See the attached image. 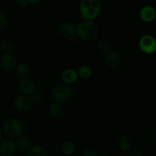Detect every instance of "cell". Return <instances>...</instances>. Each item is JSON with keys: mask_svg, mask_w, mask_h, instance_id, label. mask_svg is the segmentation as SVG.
<instances>
[{"mask_svg": "<svg viewBox=\"0 0 156 156\" xmlns=\"http://www.w3.org/2000/svg\"><path fill=\"white\" fill-rule=\"evenodd\" d=\"M101 9L100 0H81L79 12L83 19L93 21L100 16Z\"/></svg>", "mask_w": 156, "mask_h": 156, "instance_id": "6da1fadb", "label": "cell"}, {"mask_svg": "<svg viewBox=\"0 0 156 156\" xmlns=\"http://www.w3.org/2000/svg\"><path fill=\"white\" fill-rule=\"evenodd\" d=\"M76 34L82 40L87 41H94L98 36V26L93 21L83 19L76 25Z\"/></svg>", "mask_w": 156, "mask_h": 156, "instance_id": "7a4b0ae2", "label": "cell"}, {"mask_svg": "<svg viewBox=\"0 0 156 156\" xmlns=\"http://www.w3.org/2000/svg\"><path fill=\"white\" fill-rule=\"evenodd\" d=\"M4 136L12 139H17L22 135L23 126L19 119L16 118H9L5 121L2 126Z\"/></svg>", "mask_w": 156, "mask_h": 156, "instance_id": "3957f363", "label": "cell"}, {"mask_svg": "<svg viewBox=\"0 0 156 156\" xmlns=\"http://www.w3.org/2000/svg\"><path fill=\"white\" fill-rule=\"evenodd\" d=\"M72 93L73 91L70 85L61 83L54 87L51 90V97L55 102L62 103L70 98Z\"/></svg>", "mask_w": 156, "mask_h": 156, "instance_id": "277c9868", "label": "cell"}, {"mask_svg": "<svg viewBox=\"0 0 156 156\" xmlns=\"http://www.w3.org/2000/svg\"><path fill=\"white\" fill-rule=\"evenodd\" d=\"M33 104L31 97L24 94L18 95L13 100V107L20 113H25L31 110Z\"/></svg>", "mask_w": 156, "mask_h": 156, "instance_id": "5b68a950", "label": "cell"}, {"mask_svg": "<svg viewBox=\"0 0 156 156\" xmlns=\"http://www.w3.org/2000/svg\"><path fill=\"white\" fill-rule=\"evenodd\" d=\"M17 61L12 54H2L0 58V67L5 73H10L16 70Z\"/></svg>", "mask_w": 156, "mask_h": 156, "instance_id": "8992f818", "label": "cell"}, {"mask_svg": "<svg viewBox=\"0 0 156 156\" xmlns=\"http://www.w3.org/2000/svg\"><path fill=\"white\" fill-rule=\"evenodd\" d=\"M139 48L141 51L147 55H151L156 51V40L153 36L145 34L139 40Z\"/></svg>", "mask_w": 156, "mask_h": 156, "instance_id": "52a82bcc", "label": "cell"}, {"mask_svg": "<svg viewBox=\"0 0 156 156\" xmlns=\"http://www.w3.org/2000/svg\"><path fill=\"white\" fill-rule=\"evenodd\" d=\"M16 145L15 139L5 138L0 142V154L2 156H11L16 152Z\"/></svg>", "mask_w": 156, "mask_h": 156, "instance_id": "ba28073f", "label": "cell"}, {"mask_svg": "<svg viewBox=\"0 0 156 156\" xmlns=\"http://www.w3.org/2000/svg\"><path fill=\"white\" fill-rule=\"evenodd\" d=\"M19 90L21 94L31 96L36 91V83L30 78L21 79L19 83Z\"/></svg>", "mask_w": 156, "mask_h": 156, "instance_id": "9c48e42d", "label": "cell"}, {"mask_svg": "<svg viewBox=\"0 0 156 156\" xmlns=\"http://www.w3.org/2000/svg\"><path fill=\"white\" fill-rule=\"evenodd\" d=\"M61 76L63 83L67 85L74 83L78 80V78H79L77 71L72 68H67L63 70Z\"/></svg>", "mask_w": 156, "mask_h": 156, "instance_id": "30bf717a", "label": "cell"}, {"mask_svg": "<svg viewBox=\"0 0 156 156\" xmlns=\"http://www.w3.org/2000/svg\"><path fill=\"white\" fill-rule=\"evenodd\" d=\"M139 16L143 22H151L154 20L156 17V11L154 7L151 5H145L142 7L139 12Z\"/></svg>", "mask_w": 156, "mask_h": 156, "instance_id": "8fae6325", "label": "cell"}, {"mask_svg": "<svg viewBox=\"0 0 156 156\" xmlns=\"http://www.w3.org/2000/svg\"><path fill=\"white\" fill-rule=\"evenodd\" d=\"M59 33L66 38H70L76 33V26L70 22H64L59 26Z\"/></svg>", "mask_w": 156, "mask_h": 156, "instance_id": "7c38bea8", "label": "cell"}, {"mask_svg": "<svg viewBox=\"0 0 156 156\" xmlns=\"http://www.w3.org/2000/svg\"><path fill=\"white\" fill-rule=\"evenodd\" d=\"M121 63V56L116 51H110L106 55V64L109 68H116Z\"/></svg>", "mask_w": 156, "mask_h": 156, "instance_id": "4fadbf2b", "label": "cell"}, {"mask_svg": "<svg viewBox=\"0 0 156 156\" xmlns=\"http://www.w3.org/2000/svg\"><path fill=\"white\" fill-rule=\"evenodd\" d=\"M15 142H16L17 149L21 151H25V152H27L31 148V147L32 146L31 139L26 136H22V135H21L17 139H15Z\"/></svg>", "mask_w": 156, "mask_h": 156, "instance_id": "5bb4252c", "label": "cell"}, {"mask_svg": "<svg viewBox=\"0 0 156 156\" xmlns=\"http://www.w3.org/2000/svg\"><path fill=\"white\" fill-rule=\"evenodd\" d=\"M117 145H118L119 150H121L122 152L127 153L132 150L133 143V140L129 136L123 135L119 138L118 142H117Z\"/></svg>", "mask_w": 156, "mask_h": 156, "instance_id": "9a60e30c", "label": "cell"}, {"mask_svg": "<svg viewBox=\"0 0 156 156\" xmlns=\"http://www.w3.org/2000/svg\"><path fill=\"white\" fill-rule=\"evenodd\" d=\"M15 72H16V76L20 79L28 78L31 73V66L27 63H21L18 64Z\"/></svg>", "mask_w": 156, "mask_h": 156, "instance_id": "2e32d148", "label": "cell"}, {"mask_svg": "<svg viewBox=\"0 0 156 156\" xmlns=\"http://www.w3.org/2000/svg\"><path fill=\"white\" fill-rule=\"evenodd\" d=\"M25 156H48V151L42 145H36L31 147Z\"/></svg>", "mask_w": 156, "mask_h": 156, "instance_id": "e0dca14e", "label": "cell"}, {"mask_svg": "<svg viewBox=\"0 0 156 156\" xmlns=\"http://www.w3.org/2000/svg\"><path fill=\"white\" fill-rule=\"evenodd\" d=\"M16 50V46L9 39H3L0 41V51L2 54H12Z\"/></svg>", "mask_w": 156, "mask_h": 156, "instance_id": "ac0fdd59", "label": "cell"}, {"mask_svg": "<svg viewBox=\"0 0 156 156\" xmlns=\"http://www.w3.org/2000/svg\"><path fill=\"white\" fill-rule=\"evenodd\" d=\"M48 112L53 117H59L64 112V106L62 103L55 101L49 106Z\"/></svg>", "mask_w": 156, "mask_h": 156, "instance_id": "d6986e66", "label": "cell"}, {"mask_svg": "<svg viewBox=\"0 0 156 156\" xmlns=\"http://www.w3.org/2000/svg\"><path fill=\"white\" fill-rule=\"evenodd\" d=\"M61 150L64 156H71L75 151V145L70 141H65L61 145Z\"/></svg>", "mask_w": 156, "mask_h": 156, "instance_id": "ffe728a7", "label": "cell"}, {"mask_svg": "<svg viewBox=\"0 0 156 156\" xmlns=\"http://www.w3.org/2000/svg\"><path fill=\"white\" fill-rule=\"evenodd\" d=\"M78 76L82 79H88L91 76L93 73L92 68L88 65H82L77 70Z\"/></svg>", "mask_w": 156, "mask_h": 156, "instance_id": "44dd1931", "label": "cell"}, {"mask_svg": "<svg viewBox=\"0 0 156 156\" xmlns=\"http://www.w3.org/2000/svg\"><path fill=\"white\" fill-rule=\"evenodd\" d=\"M44 94L43 91L41 90H36L32 95L31 96V100H32L33 103L35 104H40L42 103L44 100Z\"/></svg>", "mask_w": 156, "mask_h": 156, "instance_id": "7402d4cb", "label": "cell"}, {"mask_svg": "<svg viewBox=\"0 0 156 156\" xmlns=\"http://www.w3.org/2000/svg\"><path fill=\"white\" fill-rule=\"evenodd\" d=\"M98 51L103 55H106L110 51V44L105 41H101L98 43L97 45Z\"/></svg>", "mask_w": 156, "mask_h": 156, "instance_id": "603a6c76", "label": "cell"}, {"mask_svg": "<svg viewBox=\"0 0 156 156\" xmlns=\"http://www.w3.org/2000/svg\"><path fill=\"white\" fill-rule=\"evenodd\" d=\"M82 156H97V152L94 147L87 146L83 150Z\"/></svg>", "mask_w": 156, "mask_h": 156, "instance_id": "cb8c5ba5", "label": "cell"}, {"mask_svg": "<svg viewBox=\"0 0 156 156\" xmlns=\"http://www.w3.org/2000/svg\"><path fill=\"white\" fill-rule=\"evenodd\" d=\"M7 24V18L6 16L2 12V11H0V31H2V29L5 28Z\"/></svg>", "mask_w": 156, "mask_h": 156, "instance_id": "d4e9b609", "label": "cell"}, {"mask_svg": "<svg viewBox=\"0 0 156 156\" xmlns=\"http://www.w3.org/2000/svg\"><path fill=\"white\" fill-rule=\"evenodd\" d=\"M126 156H144V154L139 151H136V150L132 151L131 150V151L126 153Z\"/></svg>", "mask_w": 156, "mask_h": 156, "instance_id": "484cf974", "label": "cell"}, {"mask_svg": "<svg viewBox=\"0 0 156 156\" xmlns=\"http://www.w3.org/2000/svg\"><path fill=\"white\" fill-rule=\"evenodd\" d=\"M18 2V5H19V6L20 7L21 9H26L27 7H28V5H29L28 2V1L27 0H19V1H17Z\"/></svg>", "mask_w": 156, "mask_h": 156, "instance_id": "4316f807", "label": "cell"}, {"mask_svg": "<svg viewBox=\"0 0 156 156\" xmlns=\"http://www.w3.org/2000/svg\"><path fill=\"white\" fill-rule=\"evenodd\" d=\"M28 2V4L29 5H37V4H38L39 2H41V0H27Z\"/></svg>", "mask_w": 156, "mask_h": 156, "instance_id": "83f0119b", "label": "cell"}, {"mask_svg": "<svg viewBox=\"0 0 156 156\" xmlns=\"http://www.w3.org/2000/svg\"><path fill=\"white\" fill-rule=\"evenodd\" d=\"M3 136H4V133H3V129L1 126H0V142L3 139Z\"/></svg>", "mask_w": 156, "mask_h": 156, "instance_id": "f1b7e54d", "label": "cell"}, {"mask_svg": "<svg viewBox=\"0 0 156 156\" xmlns=\"http://www.w3.org/2000/svg\"><path fill=\"white\" fill-rule=\"evenodd\" d=\"M154 140H155V142H156V131L154 132Z\"/></svg>", "mask_w": 156, "mask_h": 156, "instance_id": "f546056e", "label": "cell"}, {"mask_svg": "<svg viewBox=\"0 0 156 156\" xmlns=\"http://www.w3.org/2000/svg\"><path fill=\"white\" fill-rule=\"evenodd\" d=\"M100 156H111L109 154H103V155H100Z\"/></svg>", "mask_w": 156, "mask_h": 156, "instance_id": "4dcf8cb0", "label": "cell"}, {"mask_svg": "<svg viewBox=\"0 0 156 156\" xmlns=\"http://www.w3.org/2000/svg\"><path fill=\"white\" fill-rule=\"evenodd\" d=\"M11 1H19V0H11Z\"/></svg>", "mask_w": 156, "mask_h": 156, "instance_id": "1f68e13d", "label": "cell"}, {"mask_svg": "<svg viewBox=\"0 0 156 156\" xmlns=\"http://www.w3.org/2000/svg\"><path fill=\"white\" fill-rule=\"evenodd\" d=\"M51 1H58V0H51Z\"/></svg>", "mask_w": 156, "mask_h": 156, "instance_id": "d6a6232c", "label": "cell"}, {"mask_svg": "<svg viewBox=\"0 0 156 156\" xmlns=\"http://www.w3.org/2000/svg\"><path fill=\"white\" fill-rule=\"evenodd\" d=\"M11 156H15V155H14V154H13V155H11Z\"/></svg>", "mask_w": 156, "mask_h": 156, "instance_id": "836d02e7", "label": "cell"}, {"mask_svg": "<svg viewBox=\"0 0 156 156\" xmlns=\"http://www.w3.org/2000/svg\"><path fill=\"white\" fill-rule=\"evenodd\" d=\"M0 156H2V155H1V154H0Z\"/></svg>", "mask_w": 156, "mask_h": 156, "instance_id": "e575fe53", "label": "cell"}, {"mask_svg": "<svg viewBox=\"0 0 156 156\" xmlns=\"http://www.w3.org/2000/svg\"><path fill=\"white\" fill-rule=\"evenodd\" d=\"M63 156H64V155H63Z\"/></svg>", "mask_w": 156, "mask_h": 156, "instance_id": "d590c367", "label": "cell"}]
</instances>
